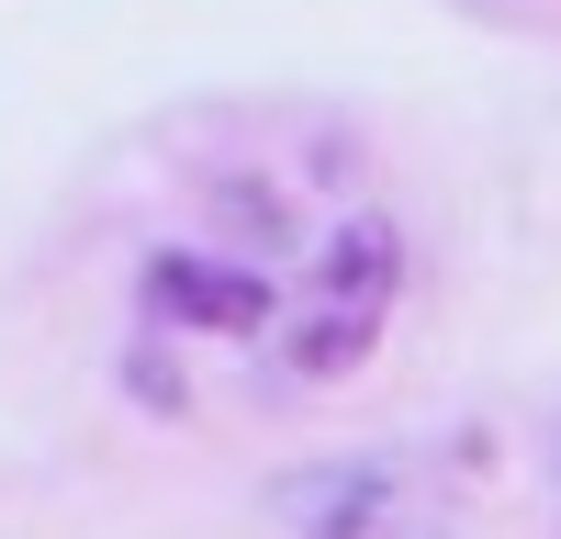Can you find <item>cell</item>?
Listing matches in <instances>:
<instances>
[{"label": "cell", "instance_id": "obj_1", "mask_svg": "<svg viewBox=\"0 0 561 539\" xmlns=\"http://www.w3.org/2000/svg\"><path fill=\"white\" fill-rule=\"evenodd\" d=\"M393 293H404V237L382 214H348L337 237L304 259V303L280 314V371L293 382H348L370 359V337H382Z\"/></svg>", "mask_w": 561, "mask_h": 539}, {"label": "cell", "instance_id": "obj_2", "mask_svg": "<svg viewBox=\"0 0 561 539\" xmlns=\"http://www.w3.org/2000/svg\"><path fill=\"white\" fill-rule=\"evenodd\" d=\"M314 539H449V506L393 461H348V472H304L280 494Z\"/></svg>", "mask_w": 561, "mask_h": 539}, {"label": "cell", "instance_id": "obj_3", "mask_svg": "<svg viewBox=\"0 0 561 539\" xmlns=\"http://www.w3.org/2000/svg\"><path fill=\"white\" fill-rule=\"evenodd\" d=\"M147 314H158V326H203V337H259L270 326V282H259L248 259L158 248L147 259Z\"/></svg>", "mask_w": 561, "mask_h": 539}]
</instances>
